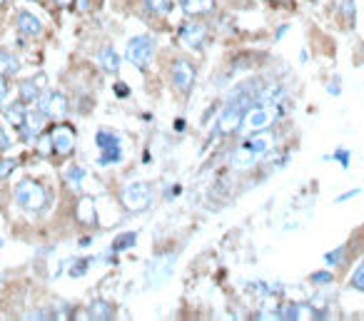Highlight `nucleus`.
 Returning a JSON list of instances; mask_svg holds the SVG:
<instances>
[{"mask_svg":"<svg viewBox=\"0 0 364 321\" xmlns=\"http://www.w3.org/2000/svg\"><path fill=\"white\" fill-rule=\"evenodd\" d=\"M259 155L254 152L252 148H249L247 142H242V145H238V148L232 150V155H230V164L235 169H249L252 164H257L259 162Z\"/></svg>","mask_w":364,"mask_h":321,"instance_id":"4468645a","label":"nucleus"},{"mask_svg":"<svg viewBox=\"0 0 364 321\" xmlns=\"http://www.w3.org/2000/svg\"><path fill=\"white\" fill-rule=\"evenodd\" d=\"M312 282L322 284V287H327V284L334 282V277H332V272H315V274H312Z\"/></svg>","mask_w":364,"mask_h":321,"instance_id":"7c9ffc66","label":"nucleus"},{"mask_svg":"<svg viewBox=\"0 0 364 321\" xmlns=\"http://www.w3.org/2000/svg\"><path fill=\"white\" fill-rule=\"evenodd\" d=\"M50 145H53V152L65 157V155H72L75 150V130L70 125H58L56 130L50 132Z\"/></svg>","mask_w":364,"mask_h":321,"instance_id":"9d476101","label":"nucleus"},{"mask_svg":"<svg viewBox=\"0 0 364 321\" xmlns=\"http://www.w3.org/2000/svg\"><path fill=\"white\" fill-rule=\"evenodd\" d=\"M195 80H197V70L190 60H175L170 65V82L180 95H190L195 87Z\"/></svg>","mask_w":364,"mask_h":321,"instance_id":"0eeeda50","label":"nucleus"},{"mask_svg":"<svg viewBox=\"0 0 364 321\" xmlns=\"http://www.w3.org/2000/svg\"><path fill=\"white\" fill-rule=\"evenodd\" d=\"M0 244H3V242H0Z\"/></svg>","mask_w":364,"mask_h":321,"instance_id":"58836bf2","label":"nucleus"},{"mask_svg":"<svg viewBox=\"0 0 364 321\" xmlns=\"http://www.w3.org/2000/svg\"><path fill=\"white\" fill-rule=\"evenodd\" d=\"M354 195H359V190H352V192H344V195H339L337 197V202H347V199H352Z\"/></svg>","mask_w":364,"mask_h":321,"instance_id":"f704fd0d","label":"nucleus"},{"mask_svg":"<svg viewBox=\"0 0 364 321\" xmlns=\"http://www.w3.org/2000/svg\"><path fill=\"white\" fill-rule=\"evenodd\" d=\"M56 3H58V6H60V8H67V6H72V0H56Z\"/></svg>","mask_w":364,"mask_h":321,"instance_id":"c9c22d12","label":"nucleus"},{"mask_svg":"<svg viewBox=\"0 0 364 321\" xmlns=\"http://www.w3.org/2000/svg\"><path fill=\"white\" fill-rule=\"evenodd\" d=\"M349 284H352V289H357V291H364V264H359V267L354 269Z\"/></svg>","mask_w":364,"mask_h":321,"instance_id":"cd10ccee","label":"nucleus"},{"mask_svg":"<svg viewBox=\"0 0 364 321\" xmlns=\"http://www.w3.org/2000/svg\"><path fill=\"white\" fill-rule=\"evenodd\" d=\"M88 267H90V261H88V259H75V261H72L70 272H67V277H70V279H80V277H85V272H88Z\"/></svg>","mask_w":364,"mask_h":321,"instance_id":"bb28decb","label":"nucleus"},{"mask_svg":"<svg viewBox=\"0 0 364 321\" xmlns=\"http://www.w3.org/2000/svg\"><path fill=\"white\" fill-rule=\"evenodd\" d=\"M95 145H98V150H100V157H98L100 167H110V164L122 162V142L115 132L98 130V135H95Z\"/></svg>","mask_w":364,"mask_h":321,"instance_id":"423d86ee","label":"nucleus"},{"mask_svg":"<svg viewBox=\"0 0 364 321\" xmlns=\"http://www.w3.org/2000/svg\"><path fill=\"white\" fill-rule=\"evenodd\" d=\"M20 72V58H15L8 50H0V75L3 77H13Z\"/></svg>","mask_w":364,"mask_h":321,"instance_id":"aec40b11","label":"nucleus"},{"mask_svg":"<svg viewBox=\"0 0 364 321\" xmlns=\"http://www.w3.org/2000/svg\"><path fill=\"white\" fill-rule=\"evenodd\" d=\"M77 222L88 224V227H95V224H98V214H95V204L90 197L80 199V204H77Z\"/></svg>","mask_w":364,"mask_h":321,"instance_id":"412c9836","label":"nucleus"},{"mask_svg":"<svg viewBox=\"0 0 364 321\" xmlns=\"http://www.w3.org/2000/svg\"><path fill=\"white\" fill-rule=\"evenodd\" d=\"M88 316L95 321H110L115 319V304L108 299H95L88 309Z\"/></svg>","mask_w":364,"mask_h":321,"instance_id":"dca6fc26","label":"nucleus"},{"mask_svg":"<svg viewBox=\"0 0 364 321\" xmlns=\"http://www.w3.org/2000/svg\"><path fill=\"white\" fill-rule=\"evenodd\" d=\"M135 242H138V235H135V232H125V235H120L115 242H112V251L130 249V247H135Z\"/></svg>","mask_w":364,"mask_h":321,"instance_id":"b1692460","label":"nucleus"},{"mask_svg":"<svg viewBox=\"0 0 364 321\" xmlns=\"http://www.w3.org/2000/svg\"><path fill=\"white\" fill-rule=\"evenodd\" d=\"M45 122H48V114H45L43 110H40V107L28 110V112H25V120H22V125L18 127V130H20V135H22V140H33V137H38L40 132H43Z\"/></svg>","mask_w":364,"mask_h":321,"instance_id":"f8f14e48","label":"nucleus"},{"mask_svg":"<svg viewBox=\"0 0 364 321\" xmlns=\"http://www.w3.org/2000/svg\"><path fill=\"white\" fill-rule=\"evenodd\" d=\"M180 8L188 15H202L215 8V0H180Z\"/></svg>","mask_w":364,"mask_h":321,"instance_id":"4be33fe9","label":"nucleus"},{"mask_svg":"<svg viewBox=\"0 0 364 321\" xmlns=\"http://www.w3.org/2000/svg\"><path fill=\"white\" fill-rule=\"evenodd\" d=\"M334 159L337 162H342V167H349V150H337Z\"/></svg>","mask_w":364,"mask_h":321,"instance_id":"473e14b6","label":"nucleus"},{"mask_svg":"<svg viewBox=\"0 0 364 321\" xmlns=\"http://www.w3.org/2000/svg\"><path fill=\"white\" fill-rule=\"evenodd\" d=\"M115 93L120 95V98H130V87L122 85V82H115Z\"/></svg>","mask_w":364,"mask_h":321,"instance_id":"72a5a7b5","label":"nucleus"},{"mask_svg":"<svg viewBox=\"0 0 364 321\" xmlns=\"http://www.w3.org/2000/svg\"><path fill=\"white\" fill-rule=\"evenodd\" d=\"M152 197L155 190L150 182H133V185H127L120 195L122 207L130 209V212H143L152 204Z\"/></svg>","mask_w":364,"mask_h":321,"instance_id":"39448f33","label":"nucleus"},{"mask_svg":"<svg viewBox=\"0 0 364 321\" xmlns=\"http://www.w3.org/2000/svg\"><path fill=\"white\" fill-rule=\"evenodd\" d=\"M152 58H155V40L152 35H138L127 43L125 48V60L130 65H135L138 70H148L152 65Z\"/></svg>","mask_w":364,"mask_h":321,"instance_id":"7ed1b4c3","label":"nucleus"},{"mask_svg":"<svg viewBox=\"0 0 364 321\" xmlns=\"http://www.w3.org/2000/svg\"><path fill=\"white\" fill-rule=\"evenodd\" d=\"M18 159L15 157H3L0 159V180H8V177H11L13 172H15L18 169Z\"/></svg>","mask_w":364,"mask_h":321,"instance_id":"a878e982","label":"nucleus"},{"mask_svg":"<svg viewBox=\"0 0 364 321\" xmlns=\"http://www.w3.org/2000/svg\"><path fill=\"white\" fill-rule=\"evenodd\" d=\"M282 117V103H254L247 110V127L249 130H270Z\"/></svg>","mask_w":364,"mask_h":321,"instance_id":"20e7f679","label":"nucleus"},{"mask_svg":"<svg viewBox=\"0 0 364 321\" xmlns=\"http://www.w3.org/2000/svg\"><path fill=\"white\" fill-rule=\"evenodd\" d=\"M45 72H38V75H33V77H28V80H22L20 82V100L25 105L28 103H38V98L43 95V90H45Z\"/></svg>","mask_w":364,"mask_h":321,"instance_id":"ddd939ff","label":"nucleus"},{"mask_svg":"<svg viewBox=\"0 0 364 321\" xmlns=\"http://www.w3.org/2000/svg\"><path fill=\"white\" fill-rule=\"evenodd\" d=\"M285 3H287V0H285Z\"/></svg>","mask_w":364,"mask_h":321,"instance_id":"ea45409f","label":"nucleus"},{"mask_svg":"<svg viewBox=\"0 0 364 321\" xmlns=\"http://www.w3.org/2000/svg\"><path fill=\"white\" fill-rule=\"evenodd\" d=\"M207 25H204L202 20H188L185 25L180 27V40L188 48H193V50H200L204 43H207Z\"/></svg>","mask_w":364,"mask_h":321,"instance_id":"9b49d317","label":"nucleus"},{"mask_svg":"<svg viewBox=\"0 0 364 321\" xmlns=\"http://www.w3.org/2000/svg\"><path fill=\"white\" fill-rule=\"evenodd\" d=\"M13 197H15L18 207L28 214H38L48 207V190L40 182L30 180V177L18 182L15 190H13Z\"/></svg>","mask_w":364,"mask_h":321,"instance_id":"f03ea898","label":"nucleus"},{"mask_svg":"<svg viewBox=\"0 0 364 321\" xmlns=\"http://www.w3.org/2000/svg\"><path fill=\"white\" fill-rule=\"evenodd\" d=\"M145 11L155 13V15H170L172 11V3L170 0H143Z\"/></svg>","mask_w":364,"mask_h":321,"instance_id":"5701e85b","label":"nucleus"},{"mask_svg":"<svg viewBox=\"0 0 364 321\" xmlns=\"http://www.w3.org/2000/svg\"><path fill=\"white\" fill-rule=\"evenodd\" d=\"M11 145H13L11 135H8V130L3 127V122H0V155L6 152V150H11Z\"/></svg>","mask_w":364,"mask_h":321,"instance_id":"c756f323","label":"nucleus"},{"mask_svg":"<svg viewBox=\"0 0 364 321\" xmlns=\"http://www.w3.org/2000/svg\"><path fill=\"white\" fill-rule=\"evenodd\" d=\"M18 30H20L22 35H28V38H38L40 33H43V22L38 20V18L33 15V13L28 11H20L18 13Z\"/></svg>","mask_w":364,"mask_h":321,"instance_id":"2eb2a0df","label":"nucleus"},{"mask_svg":"<svg viewBox=\"0 0 364 321\" xmlns=\"http://www.w3.org/2000/svg\"><path fill=\"white\" fill-rule=\"evenodd\" d=\"M85 177H88V172H85L80 164H70V167L65 169V185L70 187L72 192H83Z\"/></svg>","mask_w":364,"mask_h":321,"instance_id":"6ab92c4d","label":"nucleus"},{"mask_svg":"<svg viewBox=\"0 0 364 321\" xmlns=\"http://www.w3.org/2000/svg\"><path fill=\"white\" fill-rule=\"evenodd\" d=\"M33 3H40V0H33Z\"/></svg>","mask_w":364,"mask_h":321,"instance_id":"4c0bfd02","label":"nucleus"},{"mask_svg":"<svg viewBox=\"0 0 364 321\" xmlns=\"http://www.w3.org/2000/svg\"><path fill=\"white\" fill-rule=\"evenodd\" d=\"M339 15L347 20V25H354V18H357V11H354V0H342V3H339Z\"/></svg>","mask_w":364,"mask_h":321,"instance_id":"393cba45","label":"nucleus"},{"mask_svg":"<svg viewBox=\"0 0 364 321\" xmlns=\"http://www.w3.org/2000/svg\"><path fill=\"white\" fill-rule=\"evenodd\" d=\"M6 3H8V0H0V6H6Z\"/></svg>","mask_w":364,"mask_h":321,"instance_id":"e433bc0d","label":"nucleus"},{"mask_svg":"<svg viewBox=\"0 0 364 321\" xmlns=\"http://www.w3.org/2000/svg\"><path fill=\"white\" fill-rule=\"evenodd\" d=\"M8 93H11V85H8V77H3V75H0V105L6 103Z\"/></svg>","mask_w":364,"mask_h":321,"instance_id":"2f4dec72","label":"nucleus"},{"mask_svg":"<svg viewBox=\"0 0 364 321\" xmlns=\"http://www.w3.org/2000/svg\"><path fill=\"white\" fill-rule=\"evenodd\" d=\"M98 63H100V67H103L105 72H112V75H115V72L120 70L122 58H120V55H117L112 48H103V50L98 53Z\"/></svg>","mask_w":364,"mask_h":321,"instance_id":"f3484780","label":"nucleus"},{"mask_svg":"<svg viewBox=\"0 0 364 321\" xmlns=\"http://www.w3.org/2000/svg\"><path fill=\"white\" fill-rule=\"evenodd\" d=\"M25 112H28V107H25V103L22 100H18V103H11L3 107V117H6L8 122H11L13 127H20L22 120H25Z\"/></svg>","mask_w":364,"mask_h":321,"instance_id":"a211bd4d","label":"nucleus"},{"mask_svg":"<svg viewBox=\"0 0 364 321\" xmlns=\"http://www.w3.org/2000/svg\"><path fill=\"white\" fill-rule=\"evenodd\" d=\"M38 107L48 114V120H63L67 117V98L58 90H50L38 98Z\"/></svg>","mask_w":364,"mask_h":321,"instance_id":"6e6552de","label":"nucleus"},{"mask_svg":"<svg viewBox=\"0 0 364 321\" xmlns=\"http://www.w3.org/2000/svg\"><path fill=\"white\" fill-rule=\"evenodd\" d=\"M172 269H175V254H165V256H155L148 267V287H160L167 279L172 277Z\"/></svg>","mask_w":364,"mask_h":321,"instance_id":"1a4fd4ad","label":"nucleus"},{"mask_svg":"<svg viewBox=\"0 0 364 321\" xmlns=\"http://www.w3.org/2000/svg\"><path fill=\"white\" fill-rule=\"evenodd\" d=\"M257 82L249 80L245 82V85H240L235 93H230V98L225 100V105H222L220 110V117H217V127L215 132H212L210 142L215 140L217 135H232V132H238L240 127H242V117H247V110L254 105V100H257Z\"/></svg>","mask_w":364,"mask_h":321,"instance_id":"f257e3e1","label":"nucleus"},{"mask_svg":"<svg viewBox=\"0 0 364 321\" xmlns=\"http://www.w3.org/2000/svg\"><path fill=\"white\" fill-rule=\"evenodd\" d=\"M344 251H347V247H337V249H332L330 254L325 256V261H327V264H330V267H332V264H337V261H342Z\"/></svg>","mask_w":364,"mask_h":321,"instance_id":"c85d7f7f","label":"nucleus"}]
</instances>
